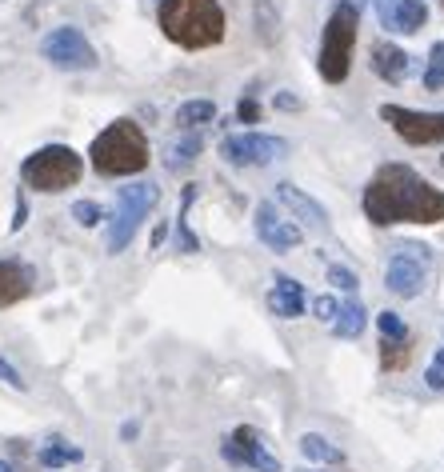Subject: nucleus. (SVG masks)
Masks as SVG:
<instances>
[{"label":"nucleus","instance_id":"7ed1b4c3","mask_svg":"<svg viewBox=\"0 0 444 472\" xmlns=\"http://www.w3.org/2000/svg\"><path fill=\"white\" fill-rule=\"evenodd\" d=\"M88 161L100 177H133L148 169V136L136 120H113L92 141Z\"/></svg>","mask_w":444,"mask_h":472},{"label":"nucleus","instance_id":"5701e85b","mask_svg":"<svg viewBox=\"0 0 444 472\" xmlns=\"http://www.w3.org/2000/svg\"><path fill=\"white\" fill-rule=\"evenodd\" d=\"M197 200V189H184V205H180V212H177V248L180 253H200V240L192 236V228H189V205Z\"/></svg>","mask_w":444,"mask_h":472},{"label":"nucleus","instance_id":"393cba45","mask_svg":"<svg viewBox=\"0 0 444 472\" xmlns=\"http://www.w3.org/2000/svg\"><path fill=\"white\" fill-rule=\"evenodd\" d=\"M424 88H429V92H444V41L432 44V52H429V69H424Z\"/></svg>","mask_w":444,"mask_h":472},{"label":"nucleus","instance_id":"bb28decb","mask_svg":"<svg viewBox=\"0 0 444 472\" xmlns=\"http://www.w3.org/2000/svg\"><path fill=\"white\" fill-rule=\"evenodd\" d=\"M72 217H77L80 228H92V225H100V205L97 200H77V205H72Z\"/></svg>","mask_w":444,"mask_h":472},{"label":"nucleus","instance_id":"e433bc0d","mask_svg":"<svg viewBox=\"0 0 444 472\" xmlns=\"http://www.w3.org/2000/svg\"><path fill=\"white\" fill-rule=\"evenodd\" d=\"M337 5H348V8H356V13H360V8H365L368 0H337Z\"/></svg>","mask_w":444,"mask_h":472},{"label":"nucleus","instance_id":"4c0bfd02","mask_svg":"<svg viewBox=\"0 0 444 472\" xmlns=\"http://www.w3.org/2000/svg\"><path fill=\"white\" fill-rule=\"evenodd\" d=\"M0 472H13V465H8V460H0Z\"/></svg>","mask_w":444,"mask_h":472},{"label":"nucleus","instance_id":"4468645a","mask_svg":"<svg viewBox=\"0 0 444 472\" xmlns=\"http://www.w3.org/2000/svg\"><path fill=\"white\" fill-rule=\"evenodd\" d=\"M268 309L276 312V317H284V320H296V317H304V289H301V281H292V276H276L273 281V289H268Z\"/></svg>","mask_w":444,"mask_h":472},{"label":"nucleus","instance_id":"4be33fe9","mask_svg":"<svg viewBox=\"0 0 444 472\" xmlns=\"http://www.w3.org/2000/svg\"><path fill=\"white\" fill-rule=\"evenodd\" d=\"M429 21L424 0H396V32H421Z\"/></svg>","mask_w":444,"mask_h":472},{"label":"nucleus","instance_id":"58836bf2","mask_svg":"<svg viewBox=\"0 0 444 472\" xmlns=\"http://www.w3.org/2000/svg\"><path fill=\"white\" fill-rule=\"evenodd\" d=\"M301 472H312V468H301Z\"/></svg>","mask_w":444,"mask_h":472},{"label":"nucleus","instance_id":"f03ea898","mask_svg":"<svg viewBox=\"0 0 444 472\" xmlns=\"http://www.w3.org/2000/svg\"><path fill=\"white\" fill-rule=\"evenodd\" d=\"M161 29L180 49H212L225 41L220 0H161Z\"/></svg>","mask_w":444,"mask_h":472},{"label":"nucleus","instance_id":"39448f33","mask_svg":"<svg viewBox=\"0 0 444 472\" xmlns=\"http://www.w3.org/2000/svg\"><path fill=\"white\" fill-rule=\"evenodd\" d=\"M80 172H85V161L69 144H44L21 164V180L32 192H64L80 180Z\"/></svg>","mask_w":444,"mask_h":472},{"label":"nucleus","instance_id":"9b49d317","mask_svg":"<svg viewBox=\"0 0 444 472\" xmlns=\"http://www.w3.org/2000/svg\"><path fill=\"white\" fill-rule=\"evenodd\" d=\"M225 460H233L240 468H256V472H284V465L273 457V452L264 449V437L261 429H253V424H240V429L228 432L225 440Z\"/></svg>","mask_w":444,"mask_h":472},{"label":"nucleus","instance_id":"473e14b6","mask_svg":"<svg viewBox=\"0 0 444 472\" xmlns=\"http://www.w3.org/2000/svg\"><path fill=\"white\" fill-rule=\"evenodd\" d=\"M376 5V16H381V24L388 32H396V0H373Z\"/></svg>","mask_w":444,"mask_h":472},{"label":"nucleus","instance_id":"c85d7f7f","mask_svg":"<svg viewBox=\"0 0 444 472\" xmlns=\"http://www.w3.org/2000/svg\"><path fill=\"white\" fill-rule=\"evenodd\" d=\"M337 309L340 304L332 301V296H317V301H312V317H317L320 325H332V320H337Z\"/></svg>","mask_w":444,"mask_h":472},{"label":"nucleus","instance_id":"f8f14e48","mask_svg":"<svg viewBox=\"0 0 444 472\" xmlns=\"http://www.w3.org/2000/svg\"><path fill=\"white\" fill-rule=\"evenodd\" d=\"M256 236H261L273 253H296V248H301V228L289 225V220L276 212L273 200L256 205Z\"/></svg>","mask_w":444,"mask_h":472},{"label":"nucleus","instance_id":"7c9ffc66","mask_svg":"<svg viewBox=\"0 0 444 472\" xmlns=\"http://www.w3.org/2000/svg\"><path fill=\"white\" fill-rule=\"evenodd\" d=\"M0 381H5L8 388H16V393H24V388H29V381H24V376H21V373H16V368H13V365H8V360H5V356H0Z\"/></svg>","mask_w":444,"mask_h":472},{"label":"nucleus","instance_id":"0eeeda50","mask_svg":"<svg viewBox=\"0 0 444 472\" xmlns=\"http://www.w3.org/2000/svg\"><path fill=\"white\" fill-rule=\"evenodd\" d=\"M429 268H432V248H429V245H416V240H404V245H396L393 261H388V273H384L388 292H393V296H404V301L421 296L424 284H429Z\"/></svg>","mask_w":444,"mask_h":472},{"label":"nucleus","instance_id":"6e6552de","mask_svg":"<svg viewBox=\"0 0 444 472\" xmlns=\"http://www.w3.org/2000/svg\"><path fill=\"white\" fill-rule=\"evenodd\" d=\"M41 57L49 60L52 69H64V72L97 69V49L85 41V32L80 29H52L41 41Z\"/></svg>","mask_w":444,"mask_h":472},{"label":"nucleus","instance_id":"72a5a7b5","mask_svg":"<svg viewBox=\"0 0 444 472\" xmlns=\"http://www.w3.org/2000/svg\"><path fill=\"white\" fill-rule=\"evenodd\" d=\"M24 220H29V205H24V197H16V212H13V233H21Z\"/></svg>","mask_w":444,"mask_h":472},{"label":"nucleus","instance_id":"cd10ccee","mask_svg":"<svg viewBox=\"0 0 444 472\" xmlns=\"http://www.w3.org/2000/svg\"><path fill=\"white\" fill-rule=\"evenodd\" d=\"M328 281L337 284V289H345V292H356V273L353 268H345V264H328Z\"/></svg>","mask_w":444,"mask_h":472},{"label":"nucleus","instance_id":"6ab92c4d","mask_svg":"<svg viewBox=\"0 0 444 472\" xmlns=\"http://www.w3.org/2000/svg\"><path fill=\"white\" fill-rule=\"evenodd\" d=\"M368 325V312H365V304L360 301H345L337 309V320H332V332H337L340 340H356L360 332H365Z\"/></svg>","mask_w":444,"mask_h":472},{"label":"nucleus","instance_id":"a211bd4d","mask_svg":"<svg viewBox=\"0 0 444 472\" xmlns=\"http://www.w3.org/2000/svg\"><path fill=\"white\" fill-rule=\"evenodd\" d=\"M296 449H301V457L309 460V465H345V452L328 437H320V432H304V437L296 440Z\"/></svg>","mask_w":444,"mask_h":472},{"label":"nucleus","instance_id":"412c9836","mask_svg":"<svg viewBox=\"0 0 444 472\" xmlns=\"http://www.w3.org/2000/svg\"><path fill=\"white\" fill-rule=\"evenodd\" d=\"M177 120H180V128H205L217 120V105L212 100H184L177 108Z\"/></svg>","mask_w":444,"mask_h":472},{"label":"nucleus","instance_id":"a878e982","mask_svg":"<svg viewBox=\"0 0 444 472\" xmlns=\"http://www.w3.org/2000/svg\"><path fill=\"white\" fill-rule=\"evenodd\" d=\"M376 329H381V340H409V329H404V320L396 312H381Z\"/></svg>","mask_w":444,"mask_h":472},{"label":"nucleus","instance_id":"f704fd0d","mask_svg":"<svg viewBox=\"0 0 444 472\" xmlns=\"http://www.w3.org/2000/svg\"><path fill=\"white\" fill-rule=\"evenodd\" d=\"M276 108H301V100L289 97V92H281V97H276Z\"/></svg>","mask_w":444,"mask_h":472},{"label":"nucleus","instance_id":"b1692460","mask_svg":"<svg viewBox=\"0 0 444 472\" xmlns=\"http://www.w3.org/2000/svg\"><path fill=\"white\" fill-rule=\"evenodd\" d=\"M412 360V345L409 340H381V368L384 373H401Z\"/></svg>","mask_w":444,"mask_h":472},{"label":"nucleus","instance_id":"2f4dec72","mask_svg":"<svg viewBox=\"0 0 444 472\" xmlns=\"http://www.w3.org/2000/svg\"><path fill=\"white\" fill-rule=\"evenodd\" d=\"M236 120H240V125H256V120H261V105H256L253 97H245L236 105Z\"/></svg>","mask_w":444,"mask_h":472},{"label":"nucleus","instance_id":"c9c22d12","mask_svg":"<svg viewBox=\"0 0 444 472\" xmlns=\"http://www.w3.org/2000/svg\"><path fill=\"white\" fill-rule=\"evenodd\" d=\"M164 233H169V225H156V233H153V248H161V245H164Z\"/></svg>","mask_w":444,"mask_h":472},{"label":"nucleus","instance_id":"c756f323","mask_svg":"<svg viewBox=\"0 0 444 472\" xmlns=\"http://www.w3.org/2000/svg\"><path fill=\"white\" fill-rule=\"evenodd\" d=\"M424 384L437 388V393H444V348H437V356H432L429 373H424Z\"/></svg>","mask_w":444,"mask_h":472},{"label":"nucleus","instance_id":"dca6fc26","mask_svg":"<svg viewBox=\"0 0 444 472\" xmlns=\"http://www.w3.org/2000/svg\"><path fill=\"white\" fill-rule=\"evenodd\" d=\"M32 292V268L21 261H0V309H13Z\"/></svg>","mask_w":444,"mask_h":472},{"label":"nucleus","instance_id":"2eb2a0df","mask_svg":"<svg viewBox=\"0 0 444 472\" xmlns=\"http://www.w3.org/2000/svg\"><path fill=\"white\" fill-rule=\"evenodd\" d=\"M368 64H373V72L381 80H388V85H401L404 77L412 72V60H409V52L404 49H396V44H373V57H368Z\"/></svg>","mask_w":444,"mask_h":472},{"label":"nucleus","instance_id":"ddd939ff","mask_svg":"<svg viewBox=\"0 0 444 472\" xmlns=\"http://www.w3.org/2000/svg\"><path fill=\"white\" fill-rule=\"evenodd\" d=\"M276 200H281L284 208H292L296 217L312 228V233H328V212H325V205H320V200H312L309 192H301L296 184H276Z\"/></svg>","mask_w":444,"mask_h":472},{"label":"nucleus","instance_id":"aec40b11","mask_svg":"<svg viewBox=\"0 0 444 472\" xmlns=\"http://www.w3.org/2000/svg\"><path fill=\"white\" fill-rule=\"evenodd\" d=\"M200 153H205V141H200L197 133H189V136H180V141L169 144V156H164V161H169L172 172H180V169H189Z\"/></svg>","mask_w":444,"mask_h":472},{"label":"nucleus","instance_id":"9d476101","mask_svg":"<svg viewBox=\"0 0 444 472\" xmlns=\"http://www.w3.org/2000/svg\"><path fill=\"white\" fill-rule=\"evenodd\" d=\"M284 153L281 136H264V133H236L220 141V156L236 169H261V164H273L276 156Z\"/></svg>","mask_w":444,"mask_h":472},{"label":"nucleus","instance_id":"20e7f679","mask_svg":"<svg viewBox=\"0 0 444 472\" xmlns=\"http://www.w3.org/2000/svg\"><path fill=\"white\" fill-rule=\"evenodd\" d=\"M356 21L360 13L348 5H337L325 24V36H320V77L328 85H345L348 72H353V49H356Z\"/></svg>","mask_w":444,"mask_h":472},{"label":"nucleus","instance_id":"423d86ee","mask_svg":"<svg viewBox=\"0 0 444 472\" xmlns=\"http://www.w3.org/2000/svg\"><path fill=\"white\" fill-rule=\"evenodd\" d=\"M161 205V189L156 184H125V189L116 192V217L113 225H108V253H125L128 240L136 236V228L144 225V217Z\"/></svg>","mask_w":444,"mask_h":472},{"label":"nucleus","instance_id":"f3484780","mask_svg":"<svg viewBox=\"0 0 444 472\" xmlns=\"http://www.w3.org/2000/svg\"><path fill=\"white\" fill-rule=\"evenodd\" d=\"M36 460H41L44 468H64V465H80L85 460V449H77L72 440H64V437H49L41 444V452H36Z\"/></svg>","mask_w":444,"mask_h":472},{"label":"nucleus","instance_id":"1a4fd4ad","mask_svg":"<svg viewBox=\"0 0 444 472\" xmlns=\"http://www.w3.org/2000/svg\"><path fill=\"white\" fill-rule=\"evenodd\" d=\"M381 120L393 125V133L404 144H440L444 141V113H421V108H401L384 105Z\"/></svg>","mask_w":444,"mask_h":472},{"label":"nucleus","instance_id":"f257e3e1","mask_svg":"<svg viewBox=\"0 0 444 472\" xmlns=\"http://www.w3.org/2000/svg\"><path fill=\"white\" fill-rule=\"evenodd\" d=\"M365 217L373 225H440L444 192L409 164H381L365 184Z\"/></svg>","mask_w":444,"mask_h":472}]
</instances>
